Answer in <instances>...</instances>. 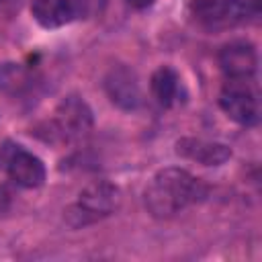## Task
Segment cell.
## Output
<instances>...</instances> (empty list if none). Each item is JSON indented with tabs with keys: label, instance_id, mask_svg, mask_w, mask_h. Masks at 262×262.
<instances>
[{
	"label": "cell",
	"instance_id": "obj_1",
	"mask_svg": "<svg viewBox=\"0 0 262 262\" xmlns=\"http://www.w3.org/2000/svg\"><path fill=\"white\" fill-rule=\"evenodd\" d=\"M205 196L207 186L188 170L174 166L158 170L143 192L145 209L158 219L174 217L176 213L203 201Z\"/></svg>",
	"mask_w": 262,
	"mask_h": 262
},
{
	"label": "cell",
	"instance_id": "obj_2",
	"mask_svg": "<svg viewBox=\"0 0 262 262\" xmlns=\"http://www.w3.org/2000/svg\"><path fill=\"white\" fill-rule=\"evenodd\" d=\"M94 125L92 111L84 98L70 94L53 111L43 127V139L49 143H70L84 137Z\"/></svg>",
	"mask_w": 262,
	"mask_h": 262
},
{
	"label": "cell",
	"instance_id": "obj_3",
	"mask_svg": "<svg viewBox=\"0 0 262 262\" xmlns=\"http://www.w3.org/2000/svg\"><path fill=\"white\" fill-rule=\"evenodd\" d=\"M121 205V190L108 180H96L88 184L66 211V221L72 227H84L113 215Z\"/></svg>",
	"mask_w": 262,
	"mask_h": 262
},
{
	"label": "cell",
	"instance_id": "obj_4",
	"mask_svg": "<svg viewBox=\"0 0 262 262\" xmlns=\"http://www.w3.org/2000/svg\"><path fill=\"white\" fill-rule=\"evenodd\" d=\"M221 111L244 127L260 123V94L254 80H227L219 94Z\"/></svg>",
	"mask_w": 262,
	"mask_h": 262
},
{
	"label": "cell",
	"instance_id": "obj_5",
	"mask_svg": "<svg viewBox=\"0 0 262 262\" xmlns=\"http://www.w3.org/2000/svg\"><path fill=\"white\" fill-rule=\"evenodd\" d=\"M0 160L8 178L20 188H39L47 178L41 158L18 143H6L0 151Z\"/></svg>",
	"mask_w": 262,
	"mask_h": 262
},
{
	"label": "cell",
	"instance_id": "obj_6",
	"mask_svg": "<svg viewBox=\"0 0 262 262\" xmlns=\"http://www.w3.org/2000/svg\"><path fill=\"white\" fill-rule=\"evenodd\" d=\"M104 92L108 96V100L119 106L121 111H135L141 104V88H139V80L133 68L125 66V63H117L113 66L104 80H102Z\"/></svg>",
	"mask_w": 262,
	"mask_h": 262
},
{
	"label": "cell",
	"instance_id": "obj_7",
	"mask_svg": "<svg viewBox=\"0 0 262 262\" xmlns=\"http://www.w3.org/2000/svg\"><path fill=\"white\" fill-rule=\"evenodd\" d=\"M219 68L227 80H254L258 70V51L250 41L227 43L219 51Z\"/></svg>",
	"mask_w": 262,
	"mask_h": 262
},
{
	"label": "cell",
	"instance_id": "obj_8",
	"mask_svg": "<svg viewBox=\"0 0 262 262\" xmlns=\"http://www.w3.org/2000/svg\"><path fill=\"white\" fill-rule=\"evenodd\" d=\"M176 154L203 166H221L231 158V147L219 141H207L199 137H180L176 141Z\"/></svg>",
	"mask_w": 262,
	"mask_h": 262
},
{
	"label": "cell",
	"instance_id": "obj_9",
	"mask_svg": "<svg viewBox=\"0 0 262 262\" xmlns=\"http://www.w3.org/2000/svg\"><path fill=\"white\" fill-rule=\"evenodd\" d=\"M31 14L43 29H59L76 20L72 0H35L31 4Z\"/></svg>",
	"mask_w": 262,
	"mask_h": 262
},
{
	"label": "cell",
	"instance_id": "obj_10",
	"mask_svg": "<svg viewBox=\"0 0 262 262\" xmlns=\"http://www.w3.org/2000/svg\"><path fill=\"white\" fill-rule=\"evenodd\" d=\"M149 88H151V94L156 98V102L164 108L176 104L180 100V76L178 72L172 68V66H160L154 74H151V80H149Z\"/></svg>",
	"mask_w": 262,
	"mask_h": 262
},
{
	"label": "cell",
	"instance_id": "obj_11",
	"mask_svg": "<svg viewBox=\"0 0 262 262\" xmlns=\"http://www.w3.org/2000/svg\"><path fill=\"white\" fill-rule=\"evenodd\" d=\"M190 14L205 27L215 29L227 23V0H188Z\"/></svg>",
	"mask_w": 262,
	"mask_h": 262
},
{
	"label": "cell",
	"instance_id": "obj_12",
	"mask_svg": "<svg viewBox=\"0 0 262 262\" xmlns=\"http://www.w3.org/2000/svg\"><path fill=\"white\" fill-rule=\"evenodd\" d=\"M262 0H227V23H250L260 16Z\"/></svg>",
	"mask_w": 262,
	"mask_h": 262
},
{
	"label": "cell",
	"instance_id": "obj_13",
	"mask_svg": "<svg viewBox=\"0 0 262 262\" xmlns=\"http://www.w3.org/2000/svg\"><path fill=\"white\" fill-rule=\"evenodd\" d=\"M72 6L76 10V18H88L102 10L104 0H72Z\"/></svg>",
	"mask_w": 262,
	"mask_h": 262
},
{
	"label": "cell",
	"instance_id": "obj_14",
	"mask_svg": "<svg viewBox=\"0 0 262 262\" xmlns=\"http://www.w3.org/2000/svg\"><path fill=\"white\" fill-rule=\"evenodd\" d=\"M127 4H129L131 8H135V10H143V8L151 6L154 0H127Z\"/></svg>",
	"mask_w": 262,
	"mask_h": 262
},
{
	"label": "cell",
	"instance_id": "obj_15",
	"mask_svg": "<svg viewBox=\"0 0 262 262\" xmlns=\"http://www.w3.org/2000/svg\"><path fill=\"white\" fill-rule=\"evenodd\" d=\"M4 2H8V0H0V6H2V4H4Z\"/></svg>",
	"mask_w": 262,
	"mask_h": 262
}]
</instances>
